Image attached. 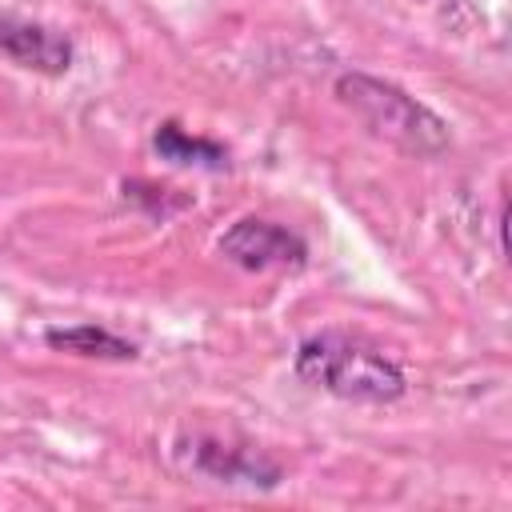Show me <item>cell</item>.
Masks as SVG:
<instances>
[{
	"mask_svg": "<svg viewBox=\"0 0 512 512\" xmlns=\"http://www.w3.org/2000/svg\"><path fill=\"white\" fill-rule=\"evenodd\" d=\"M296 376L336 400L392 404L404 396V368L376 344L348 332H316L296 348Z\"/></svg>",
	"mask_w": 512,
	"mask_h": 512,
	"instance_id": "6da1fadb",
	"label": "cell"
},
{
	"mask_svg": "<svg viewBox=\"0 0 512 512\" xmlns=\"http://www.w3.org/2000/svg\"><path fill=\"white\" fill-rule=\"evenodd\" d=\"M336 100L380 140L412 152V156H432L448 148V124L424 108L416 96L404 88L364 76V72H344L336 80Z\"/></svg>",
	"mask_w": 512,
	"mask_h": 512,
	"instance_id": "7a4b0ae2",
	"label": "cell"
},
{
	"mask_svg": "<svg viewBox=\"0 0 512 512\" xmlns=\"http://www.w3.org/2000/svg\"><path fill=\"white\" fill-rule=\"evenodd\" d=\"M220 252L244 268V272H268V268H304L308 260V244L300 232L276 224V220H260V216H244L236 220L224 236H220Z\"/></svg>",
	"mask_w": 512,
	"mask_h": 512,
	"instance_id": "3957f363",
	"label": "cell"
},
{
	"mask_svg": "<svg viewBox=\"0 0 512 512\" xmlns=\"http://www.w3.org/2000/svg\"><path fill=\"white\" fill-rule=\"evenodd\" d=\"M72 40L40 20L0 12V60L36 76H64L72 68Z\"/></svg>",
	"mask_w": 512,
	"mask_h": 512,
	"instance_id": "277c9868",
	"label": "cell"
},
{
	"mask_svg": "<svg viewBox=\"0 0 512 512\" xmlns=\"http://www.w3.org/2000/svg\"><path fill=\"white\" fill-rule=\"evenodd\" d=\"M196 472L224 480V484H252V488H276L280 484V464L264 460L252 448H232L216 436H200L196 440Z\"/></svg>",
	"mask_w": 512,
	"mask_h": 512,
	"instance_id": "5b68a950",
	"label": "cell"
},
{
	"mask_svg": "<svg viewBox=\"0 0 512 512\" xmlns=\"http://www.w3.org/2000/svg\"><path fill=\"white\" fill-rule=\"evenodd\" d=\"M152 148H156L160 160L180 164V168H212V172L228 168V148H224V144H216V140H208V136H188L176 120H164V124L156 128Z\"/></svg>",
	"mask_w": 512,
	"mask_h": 512,
	"instance_id": "8992f818",
	"label": "cell"
},
{
	"mask_svg": "<svg viewBox=\"0 0 512 512\" xmlns=\"http://www.w3.org/2000/svg\"><path fill=\"white\" fill-rule=\"evenodd\" d=\"M48 348L56 352H72V356H88V360H136L140 348L100 324H72V328H48L44 332Z\"/></svg>",
	"mask_w": 512,
	"mask_h": 512,
	"instance_id": "52a82bcc",
	"label": "cell"
},
{
	"mask_svg": "<svg viewBox=\"0 0 512 512\" xmlns=\"http://www.w3.org/2000/svg\"><path fill=\"white\" fill-rule=\"evenodd\" d=\"M168 192H172V188H156V184H148V180H124V200H132V204L148 208V212H152V216H160V220L192 204L188 196H168Z\"/></svg>",
	"mask_w": 512,
	"mask_h": 512,
	"instance_id": "ba28073f",
	"label": "cell"
}]
</instances>
